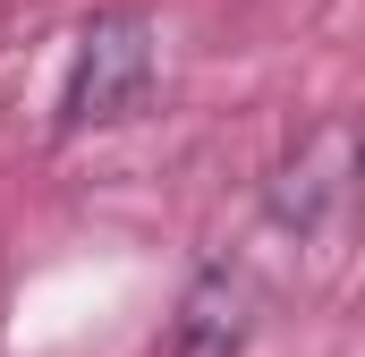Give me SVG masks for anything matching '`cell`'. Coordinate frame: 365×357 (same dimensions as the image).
I'll return each instance as SVG.
<instances>
[{"instance_id": "6da1fadb", "label": "cell", "mask_w": 365, "mask_h": 357, "mask_svg": "<svg viewBox=\"0 0 365 357\" xmlns=\"http://www.w3.org/2000/svg\"><path fill=\"white\" fill-rule=\"evenodd\" d=\"M153 69H162V43H153V17L145 9H102V17H86L77 60H68V86H60V136L136 119L153 102Z\"/></svg>"}, {"instance_id": "7a4b0ae2", "label": "cell", "mask_w": 365, "mask_h": 357, "mask_svg": "<svg viewBox=\"0 0 365 357\" xmlns=\"http://www.w3.org/2000/svg\"><path fill=\"white\" fill-rule=\"evenodd\" d=\"M247 332H255V281L238 264H204L179 298L170 357H247Z\"/></svg>"}]
</instances>
